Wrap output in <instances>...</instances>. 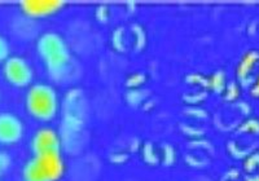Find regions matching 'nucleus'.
<instances>
[{"instance_id":"nucleus-11","label":"nucleus","mask_w":259,"mask_h":181,"mask_svg":"<svg viewBox=\"0 0 259 181\" xmlns=\"http://www.w3.org/2000/svg\"><path fill=\"white\" fill-rule=\"evenodd\" d=\"M9 52H11V48H9L8 40L3 35H0V62L4 64L11 57Z\"/></svg>"},{"instance_id":"nucleus-9","label":"nucleus","mask_w":259,"mask_h":181,"mask_svg":"<svg viewBox=\"0 0 259 181\" xmlns=\"http://www.w3.org/2000/svg\"><path fill=\"white\" fill-rule=\"evenodd\" d=\"M11 166H12V158L9 153L0 150V177L8 172Z\"/></svg>"},{"instance_id":"nucleus-15","label":"nucleus","mask_w":259,"mask_h":181,"mask_svg":"<svg viewBox=\"0 0 259 181\" xmlns=\"http://www.w3.org/2000/svg\"><path fill=\"white\" fill-rule=\"evenodd\" d=\"M251 95H253V97H256V99H259V74L256 75L255 82L251 84Z\"/></svg>"},{"instance_id":"nucleus-6","label":"nucleus","mask_w":259,"mask_h":181,"mask_svg":"<svg viewBox=\"0 0 259 181\" xmlns=\"http://www.w3.org/2000/svg\"><path fill=\"white\" fill-rule=\"evenodd\" d=\"M65 6L61 0H24L20 3V8L24 16L30 20L50 17L56 15Z\"/></svg>"},{"instance_id":"nucleus-5","label":"nucleus","mask_w":259,"mask_h":181,"mask_svg":"<svg viewBox=\"0 0 259 181\" xmlns=\"http://www.w3.org/2000/svg\"><path fill=\"white\" fill-rule=\"evenodd\" d=\"M61 136L50 127H43L32 134L31 150L34 155L48 154V153H61Z\"/></svg>"},{"instance_id":"nucleus-1","label":"nucleus","mask_w":259,"mask_h":181,"mask_svg":"<svg viewBox=\"0 0 259 181\" xmlns=\"http://www.w3.org/2000/svg\"><path fill=\"white\" fill-rule=\"evenodd\" d=\"M36 51L53 79L61 80L66 76L71 56L68 44L59 34L52 31L41 34L36 43Z\"/></svg>"},{"instance_id":"nucleus-13","label":"nucleus","mask_w":259,"mask_h":181,"mask_svg":"<svg viewBox=\"0 0 259 181\" xmlns=\"http://www.w3.org/2000/svg\"><path fill=\"white\" fill-rule=\"evenodd\" d=\"M242 127H244V131L254 132V133H258L259 132V123L256 120H249Z\"/></svg>"},{"instance_id":"nucleus-10","label":"nucleus","mask_w":259,"mask_h":181,"mask_svg":"<svg viewBox=\"0 0 259 181\" xmlns=\"http://www.w3.org/2000/svg\"><path fill=\"white\" fill-rule=\"evenodd\" d=\"M210 85H211L212 89H215L217 92H221L226 88V80H224V74L217 73L211 76L210 79Z\"/></svg>"},{"instance_id":"nucleus-2","label":"nucleus","mask_w":259,"mask_h":181,"mask_svg":"<svg viewBox=\"0 0 259 181\" xmlns=\"http://www.w3.org/2000/svg\"><path fill=\"white\" fill-rule=\"evenodd\" d=\"M26 110L34 119L50 122L56 117L60 109L56 89L46 83H35L29 87L25 96Z\"/></svg>"},{"instance_id":"nucleus-14","label":"nucleus","mask_w":259,"mask_h":181,"mask_svg":"<svg viewBox=\"0 0 259 181\" xmlns=\"http://www.w3.org/2000/svg\"><path fill=\"white\" fill-rule=\"evenodd\" d=\"M226 96H227V99H228V100L237 99V96H239V88H237V85L231 84L230 87L227 88Z\"/></svg>"},{"instance_id":"nucleus-17","label":"nucleus","mask_w":259,"mask_h":181,"mask_svg":"<svg viewBox=\"0 0 259 181\" xmlns=\"http://www.w3.org/2000/svg\"><path fill=\"white\" fill-rule=\"evenodd\" d=\"M258 180H259V178H258Z\"/></svg>"},{"instance_id":"nucleus-8","label":"nucleus","mask_w":259,"mask_h":181,"mask_svg":"<svg viewBox=\"0 0 259 181\" xmlns=\"http://www.w3.org/2000/svg\"><path fill=\"white\" fill-rule=\"evenodd\" d=\"M259 64V53L256 51H250L242 56L241 61L237 66V78L244 85H247L253 80V71Z\"/></svg>"},{"instance_id":"nucleus-7","label":"nucleus","mask_w":259,"mask_h":181,"mask_svg":"<svg viewBox=\"0 0 259 181\" xmlns=\"http://www.w3.org/2000/svg\"><path fill=\"white\" fill-rule=\"evenodd\" d=\"M24 136V123L13 113H0V144L13 145Z\"/></svg>"},{"instance_id":"nucleus-4","label":"nucleus","mask_w":259,"mask_h":181,"mask_svg":"<svg viewBox=\"0 0 259 181\" xmlns=\"http://www.w3.org/2000/svg\"><path fill=\"white\" fill-rule=\"evenodd\" d=\"M3 76L12 87H30L34 78V71L25 59L20 56H11L3 64Z\"/></svg>"},{"instance_id":"nucleus-16","label":"nucleus","mask_w":259,"mask_h":181,"mask_svg":"<svg viewBox=\"0 0 259 181\" xmlns=\"http://www.w3.org/2000/svg\"><path fill=\"white\" fill-rule=\"evenodd\" d=\"M246 181H259V180H258V178H247Z\"/></svg>"},{"instance_id":"nucleus-3","label":"nucleus","mask_w":259,"mask_h":181,"mask_svg":"<svg viewBox=\"0 0 259 181\" xmlns=\"http://www.w3.org/2000/svg\"><path fill=\"white\" fill-rule=\"evenodd\" d=\"M65 173L61 153L34 155L22 169L24 181H59Z\"/></svg>"},{"instance_id":"nucleus-12","label":"nucleus","mask_w":259,"mask_h":181,"mask_svg":"<svg viewBox=\"0 0 259 181\" xmlns=\"http://www.w3.org/2000/svg\"><path fill=\"white\" fill-rule=\"evenodd\" d=\"M246 167L249 171H253V169H255L256 167L259 166V154H254L251 155V157L247 158V161H246Z\"/></svg>"}]
</instances>
